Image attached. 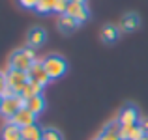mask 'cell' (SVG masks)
Here are the masks:
<instances>
[{
    "instance_id": "cell-1",
    "label": "cell",
    "mask_w": 148,
    "mask_h": 140,
    "mask_svg": "<svg viewBox=\"0 0 148 140\" xmlns=\"http://www.w3.org/2000/svg\"><path fill=\"white\" fill-rule=\"evenodd\" d=\"M36 60H38L36 50L32 47H25V49H17L11 52L10 60H8V65L13 69H19V71H28Z\"/></svg>"
},
{
    "instance_id": "cell-2",
    "label": "cell",
    "mask_w": 148,
    "mask_h": 140,
    "mask_svg": "<svg viewBox=\"0 0 148 140\" xmlns=\"http://www.w3.org/2000/svg\"><path fill=\"white\" fill-rule=\"evenodd\" d=\"M41 62H43L45 71L51 77V80H56L68 73V60L60 54H47Z\"/></svg>"
},
{
    "instance_id": "cell-3",
    "label": "cell",
    "mask_w": 148,
    "mask_h": 140,
    "mask_svg": "<svg viewBox=\"0 0 148 140\" xmlns=\"http://www.w3.org/2000/svg\"><path fill=\"white\" fill-rule=\"evenodd\" d=\"M25 105H26V99L21 93H15V95H11V97H4V103H2V107H0V114L6 120H11Z\"/></svg>"
},
{
    "instance_id": "cell-4",
    "label": "cell",
    "mask_w": 148,
    "mask_h": 140,
    "mask_svg": "<svg viewBox=\"0 0 148 140\" xmlns=\"http://www.w3.org/2000/svg\"><path fill=\"white\" fill-rule=\"evenodd\" d=\"M6 73V84L8 88H11L15 93H21L23 86L28 82V73L26 71H19V69H13V67H8Z\"/></svg>"
},
{
    "instance_id": "cell-5",
    "label": "cell",
    "mask_w": 148,
    "mask_h": 140,
    "mask_svg": "<svg viewBox=\"0 0 148 140\" xmlns=\"http://www.w3.org/2000/svg\"><path fill=\"white\" fill-rule=\"evenodd\" d=\"M26 73H28V80H34V82L41 84L43 88L51 82V77L47 75V71H45V65H43V62H41V60H36V62H34L32 67H30Z\"/></svg>"
},
{
    "instance_id": "cell-6",
    "label": "cell",
    "mask_w": 148,
    "mask_h": 140,
    "mask_svg": "<svg viewBox=\"0 0 148 140\" xmlns=\"http://www.w3.org/2000/svg\"><path fill=\"white\" fill-rule=\"evenodd\" d=\"M66 15H69V17H73L79 24H83L84 21H88V17H90V11H88L86 4H73L69 2L68 10H66Z\"/></svg>"
},
{
    "instance_id": "cell-7",
    "label": "cell",
    "mask_w": 148,
    "mask_h": 140,
    "mask_svg": "<svg viewBox=\"0 0 148 140\" xmlns=\"http://www.w3.org/2000/svg\"><path fill=\"white\" fill-rule=\"evenodd\" d=\"M36 118L38 116L34 114V112H30L26 107H23L21 110H19L11 120H8V122L15 123L17 127H26V125H34V123H36Z\"/></svg>"
},
{
    "instance_id": "cell-8",
    "label": "cell",
    "mask_w": 148,
    "mask_h": 140,
    "mask_svg": "<svg viewBox=\"0 0 148 140\" xmlns=\"http://www.w3.org/2000/svg\"><path fill=\"white\" fill-rule=\"evenodd\" d=\"M45 39H47V32H45L41 26H34V28H30L28 34H26V43H28V47H32V49L41 47L45 43Z\"/></svg>"
},
{
    "instance_id": "cell-9",
    "label": "cell",
    "mask_w": 148,
    "mask_h": 140,
    "mask_svg": "<svg viewBox=\"0 0 148 140\" xmlns=\"http://www.w3.org/2000/svg\"><path fill=\"white\" fill-rule=\"evenodd\" d=\"M118 123L120 125H135V123H139V110L133 105L124 107L118 114Z\"/></svg>"
},
{
    "instance_id": "cell-10",
    "label": "cell",
    "mask_w": 148,
    "mask_h": 140,
    "mask_svg": "<svg viewBox=\"0 0 148 140\" xmlns=\"http://www.w3.org/2000/svg\"><path fill=\"white\" fill-rule=\"evenodd\" d=\"M145 137V131L139 123L135 125H120V140H141Z\"/></svg>"
},
{
    "instance_id": "cell-11",
    "label": "cell",
    "mask_w": 148,
    "mask_h": 140,
    "mask_svg": "<svg viewBox=\"0 0 148 140\" xmlns=\"http://www.w3.org/2000/svg\"><path fill=\"white\" fill-rule=\"evenodd\" d=\"M98 138L99 140H120V123H118V120L107 123V125L101 129Z\"/></svg>"
},
{
    "instance_id": "cell-12",
    "label": "cell",
    "mask_w": 148,
    "mask_h": 140,
    "mask_svg": "<svg viewBox=\"0 0 148 140\" xmlns=\"http://www.w3.org/2000/svg\"><path fill=\"white\" fill-rule=\"evenodd\" d=\"M139 26H141V19H139L137 13H126L122 17V21H120V30L122 32H133V30H137Z\"/></svg>"
},
{
    "instance_id": "cell-13",
    "label": "cell",
    "mask_w": 148,
    "mask_h": 140,
    "mask_svg": "<svg viewBox=\"0 0 148 140\" xmlns=\"http://www.w3.org/2000/svg\"><path fill=\"white\" fill-rule=\"evenodd\" d=\"M0 140H23L21 137V127H17L15 123L8 122L0 131Z\"/></svg>"
},
{
    "instance_id": "cell-14",
    "label": "cell",
    "mask_w": 148,
    "mask_h": 140,
    "mask_svg": "<svg viewBox=\"0 0 148 140\" xmlns=\"http://www.w3.org/2000/svg\"><path fill=\"white\" fill-rule=\"evenodd\" d=\"M25 107L28 108L30 112H34L36 116H40L41 112L45 110V97H43V93H41V95H34V97H30V99H26Z\"/></svg>"
},
{
    "instance_id": "cell-15",
    "label": "cell",
    "mask_w": 148,
    "mask_h": 140,
    "mask_svg": "<svg viewBox=\"0 0 148 140\" xmlns=\"http://www.w3.org/2000/svg\"><path fill=\"white\" fill-rule=\"evenodd\" d=\"M118 36H120V28L114 24H105L101 28V41H105V43H114L118 39Z\"/></svg>"
},
{
    "instance_id": "cell-16",
    "label": "cell",
    "mask_w": 148,
    "mask_h": 140,
    "mask_svg": "<svg viewBox=\"0 0 148 140\" xmlns=\"http://www.w3.org/2000/svg\"><path fill=\"white\" fill-rule=\"evenodd\" d=\"M77 26H79V22H77L73 17L66 15V13L60 15V19H58V30H60V32H64V34H71Z\"/></svg>"
},
{
    "instance_id": "cell-17",
    "label": "cell",
    "mask_w": 148,
    "mask_h": 140,
    "mask_svg": "<svg viewBox=\"0 0 148 140\" xmlns=\"http://www.w3.org/2000/svg\"><path fill=\"white\" fill-rule=\"evenodd\" d=\"M41 135H43V129H41V127H38L36 123H34V125L21 127V137H23V140H41Z\"/></svg>"
},
{
    "instance_id": "cell-18",
    "label": "cell",
    "mask_w": 148,
    "mask_h": 140,
    "mask_svg": "<svg viewBox=\"0 0 148 140\" xmlns=\"http://www.w3.org/2000/svg\"><path fill=\"white\" fill-rule=\"evenodd\" d=\"M41 93H43V86L34 82V80H28L21 90V95L25 97V99H30V97H34V95H41Z\"/></svg>"
},
{
    "instance_id": "cell-19",
    "label": "cell",
    "mask_w": 148,
    "mask_h": 140,
    "mask_svg": "<svg viewBox=\"0 0 148 140\" xmlns=\"http://www.w3.org/2000/svg\"><path fill=\"white\" fill-rule=\"evenodd\" d=\"M34 10H36L40 15L53 13V10H54V0H38V4H36V7H34Z\"/></svg>"
},
{
    "instance_id": "cell-20",
    "label": "cell",
    "mask_w": 148,
    "mask_h": 140,
    "mask_svg": "<svg viewBox=\"0 0 148 140\" xmlns=\"http://www.w3.org/2000/svg\"><path fill=\"white\" fill-rule=\"evenodd\" d=\"M41 140H64L62 133L54 127H45L43 129V135H41Z\"/></svg>"
},
{
    "instance_id": "cell-21",
    "label": "cell",
    "mask_w": 148,
    "mask_h": 140,
    "mask_svg": "<svg viewBox=\"0 0 148 140\" xmlns=\"http://www.w3.org/2000/svg\"><path fill=\"white\" fill-rule=\"evenodd\" d=\"M68 6H69V0H54V13H58V15H64L66 13V10H68Z\"/></svg>"
},
{
    "instance_id": "cell-22",
    "label": "cell",
    "mask_w": 148,
    "mask_h": 140,
    "mask_svg": "<svg viewBox=\"0 0 148 140\" xmlns=\"http://www.w3.org/2000/svg\"><path fill=\"white\" fill-rule=\"evenodd\" d=\"M17 2H19V6L25 7V10H34L36 4H38V0H17Z\"/></svg>"
},
{
    "instance_id": "cell-23",
    "label": "cell",
    "mask_w": 148,
    "mask_h": 140,
    "mask_svg": "<svg viewBox=\"0 0 148 140\" xmlns=\"http://www.w3.org/2000/svg\"><path fill=\"white\" fill-rule=\"evenodd\" d=\"M6 86H8V84H6V73L0 71V93L6 90Z\"/></svg>"
},
{
    "instance_id": "cell-24",
    "label": "cell",
    "mask_w": 148,
    "mask_h": 140,
    "mask_svg": "<svg viewBox=\"0 0 148 140\" xmlns=\"http://www.w3.org/2000/svg\"><path fill=\"white\" fill-rule=\"evenodd\" d=\"M139 125H141V129L145 131V135H148V120H139Z\"/></svg>"
},
{
    "instance_id": "cell-25",
    "label": "cell",
    "mask_w": 148,
    "mask_h": 140,
    "mask_svg": "<svg viewBox=\"0 0 148 140\" xmlns=\"http://www.w3.org/2000/svg\"><path fill=\"white\" fill-rule=\"evenodd\" d=\"M69 2H73V4H86V0H69Z\"/></svg>"
},
{
    "instance_id": "cell-26",
    "label": "cell",
    "mask_w": 148,
    "mask_h": 140,
    "mask_svg": "<svg viewBox=\"0 0 148 140\" xmlns=\"http://www.w3.org/2000/svg\"><path fill=\"white\" fill-rule=\"evenodd\" d=\"M2 103H4V97H2V93H0V107H2Z\"/></svg>"
},
{
    "instance_id": "cell-27",
    "label": "cell",
    "mask_w": 148,
    "mask_h": 140,
    "mask_svg": "<svg viewBox=\"0 0 148 140\" xmlns=\"http://www.w3.org/2000/svg\"><path fill=\"white\" fill-rule=\"evenodd\" d=\"M141 140H148V135H145V137H143V138H141Z\"/></svg>"
},
{
    "instance_id": "cell-28",
    "label": "cell",
    "mask_w": 148,
    "mask_h": 140,
    "mask_svg": "<svg viewBox=\"0 0 148 140\" xmlns=\"http://www.w3.org/2000/svg\"><path fill=\"white\" fill-rule=\"evenodd\" d=\"M96 140H99V138H96Z\"/></svg>"
}]
</instances>
